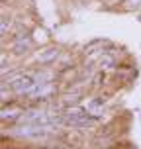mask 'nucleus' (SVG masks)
I'll use <instances>...</instances> for the list:
<instances>
[{
	"label": "nucleus",
	"mask_w": 141,
	"mask_h": 149,
	"mask_svg": "<svg viewBox=\"0 0 141 149\" xmlns=\"http://www.w3.org/2000/svg\"><path fill=\"white\" fill-rule=\"evenodd\" d=\"M37 84V79H35V73L33 71H26V73L18 74L14 81L10 82L8 86H10V90H14L16 96H26L28 92H31L33 90V86Z\"/></svg>",
	"instance_id": "f257e3e1"
},
{
	"label": "nucleus",
	"mask_w": 141,
	"mask_h": 149,
	"mask_svg": "<svg viewBox=\"0 0 141 149\" xmlns=\"http://www.w3.org/2000/svg\"><path fill=\"white\" fill-rule=\"evenodd\" d=\"M57 102L65 108H73V106H81L82 102V92L81 90H71V88H65L57 96Z\"/></svg>",
	"instance_id": "f03ea898"
},
{
	"label": "nucleus",
	"mask_w": 141,
	"mask_h": 149,
	"mask_svg": "<svg viewBox=\"0 0 141 149\" xmlns=\"http://www.w3.org/2000/svg\"><path fill=\"white\" fill-rule=\"evenodd\" d=\"M59 55H61V49L57 45H51V47H45L41 51H37L35 61L41 63V65H51V63H55V61L59 59Z\"/></svg>",
	"instance_id": "7ed1b4c3"
},
{
	"label": "nucleus",
	"mask_w": 141,
	"mask_h": 149,
	"mask_svg": "<svg viewBox=\"0 0 141 149\" xmlns=\"http://www.w3.org/2000/svg\"><path fill=\"white\" fill-rule=\"evenodd\" d=\"M30 49H31V39L28 37L26 31H24V33H18V36L12 39V53L24 55V53H28Z\"/></svg>",
	"instance_id": "20e7f679"
},
{
	"label": "nucleus",
	"mask_w": 141,
	"mask_h": 149,
	"mask_svg": "<svg viewBox=\"0 0 141 149\" xmlns=\"http://www.w3.org/2000/svg\"><path fill=\"white\" fill-rule=\"evenodd\" d=\"M96 67L100 71H116L118 69V57L114 53H104L100 59L96 61Z\"/></svg>",
	"instance_id": "39448f33"
},
{
	"label": "nucleus",
	"mask_w": 141,
	"mask_h": 149,
	"mask_svg": "<svg viewBox=\"0 0 141 149\" xmlns=\"http://www.w3.org/2000/svg\"><path fill=\"white\" fill-rule=\"evenodd\" d=\"M106 81H108V77H106V71H100L98 69L94 77H92V82H90V88L92 90H100L106 86Z\"/></svg>",
	"instance_id": "423d86ee"
},
{
	"label": "nucleus",
	"mask_w": 141,
	"mask_h": 149,
	"mask_svg": "<svg viewBox=\"0 0 141 149\" xmlns=\"http://www.w3.org/2000/svg\"><path fill=\"white\" fill-rule=\"evenodd\" d=\"M12 18H8L6 16V12L2 14V26H0V31H2V37H6L8 36V30H12Z\"/></svg>",
	"instance_id": "0eeeda50"
}]
</instances>
